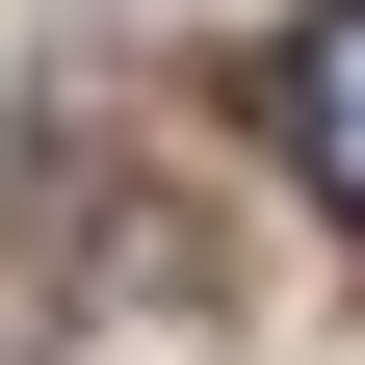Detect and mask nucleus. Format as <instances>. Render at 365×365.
I'll return each mask as SVG.
<instances>
[{"mask_svg": "<svg viewBox=\"0 0 365 365\" xmlns=\"http://www.w3.org/2000/svg\"><path fill=\"white\" fill-rule=\"evenodd\" d=\"M261 130H287V182H313V209H339V235H365V0H339V26H287V53H261Z\"/></svg>", "mask_w": 365, "mask_h": 365, "instance_id": "1", "label": "nucleus"}]
</instances>
